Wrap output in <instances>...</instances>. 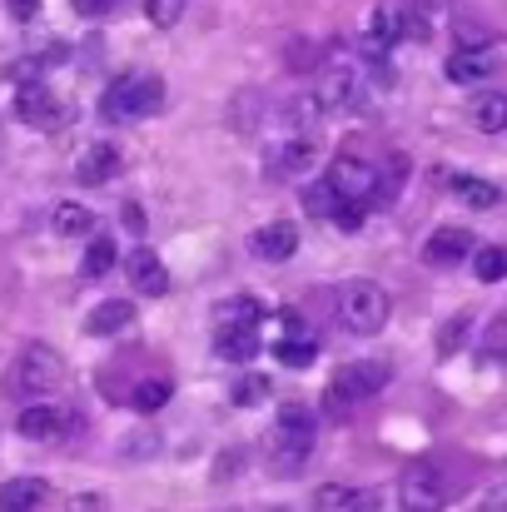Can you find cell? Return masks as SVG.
<instances>
[{
    "label": "cell",
    "instance_id": "cell-1",
    "mask_svg": "<svg viewBox=\"0 0 507 512\" xmlns=\"http://www.w3.org/2000/svg\"><path fill=\"white\" fill-rule=\"evenodd\" d=\"M165 105V80L160 75H145V70H125L110 80L105 100H100V115L105 125H130V120H145Z\"/></svg>",
    "mask_w": 507,
    "mask_h": 512
},
{
    "label": "cell",
    "instance_id": "cell-2",
    "mask_svg": "<svg viewBox=\"0 0 507 512\" xmlns=\"http://www.w3.org/2000/svg\"><path fill=\"white\" fill-rule=\"evenodd\" d=\"M334 314L348 334H378L388 324V294L373 279H348V284H338Z\"/></svg>",
    "mask_w": 507,
    "mask_h": 512
},
{
    "label": "cell",
    "instance_id": "cell-3",
    "mask_svg": "<svg viewBox=\"0 0 507 512\" xmlns=\"http://www.w3.org/2000/svg\"><path fill=\"white\" fill-rule=\"evenodd\" d=\"M383 388H388V368H383V363H373V358L348 363V368H338L324 408H329V418H343L353 403H363V398H373V393H383Z\"/></svg>",
    "mask_w": 507,
    "mask_h": 512
},
{
    "label": "cell",
    "instance_id": "cell-4",
    "mask_svg": "<svg viewBox=\"0 0 507 512\" xmlns=\"http://www.w3.org/2000/svg\"><path fill=\"white\" fill-rule=\"evenodd\" d=\"M15 388H20L25 398H45V393L65 388V358H60V348L30 343V348L20 353V363H15Z\"/></svg>",
    "mask_w": 507,
    "mask_h": 512
},
{
    "label": "cell",
    "instance_id": "cell-5",
    "mask_svg": "<svg viewBox=\"0 0 507 512\" xmlns=\"http://www.w3.org/2000/svg\"><path fill=\"white\" fill-rule=\"evenodd\" d=\"M398 508L403 512H443L448 508V478L438 463H408L398 478Z\"/></svg>",
    "mask_w": 507,
    "mask_h": 512
},
{
    "label": "cell",
    "instance_id": "cell-6",
    "mask_svg": "<svg viewBox=\"0 0 507 512\" xmlns=\"http://www.w3.org/2000/svg\"><path fill=\"white\" fill-rule=\"evenodd\" d=\"M15 428H20V438H30V443H65L75 428H80V418L70 413V408H60V403H30V408H20V418H15Z\"/></svg>",
    "mask_w": 507,
    "mask_h": 512
},
{
    "label": "cell",
    "instance_id": "cell-7",
    "mask_svg": "<svg viewBox=\"0 0 507 512\" xmlns=\"http://www.w3.org/2000/svg\"><path fill=\"white\" fill-rule=\"evenodd\" d=\"M314 155H319V135L314 130H279V140L269 145V170L274 174L309 170Z\"/></svg>",
    "mask_w": 507,
    "mask_h": 512
},
{
    "label": "cell",
    "instance_id": "cell-8",
    "mask_svg": "<svg viewBox=\"0 0 507 512\" xmlns=\"http://www.w3.org/2000/svg\"><path fill=\"white\" fill-rule=\"evenodd\" d=\"M314 100H319V110H353V105L363 100L358 70H353V65H329V70L319 75V85H314Z\"/></svg>",
    "mask_w": 507,
    "mask_h": 512
},
{
    "label": "cell",
    "instance_id": "cell-9",
    "mask_svg": "<svg viewBox=\"0 0 507 512\" xmlns=\"http://www.w3.org/2000/svg\"><path fill=\"white\" fill-rule=\"evenodd\" d=\"M443 70H448L453 85H483V80H493V70H498V50H493V45H458Z\"/></svg>",
    "mask_w": 507,
    "mask_h": 512
},
{
    "label": "cell",
    "instance_id": "cell-10",
    "mask_svg": "<svg viewBox=\"0 0 507 512\" xmlns=\"http://www.w3.org/2000/svg\"><path fill=\"white\" fill-rule=\"evenodd\" d=\"M329 184H334L343 199H373V189H378V170L368 165V160H358V155H338L334 160V170L324 174Z\"/></svg>",
    "mask_w": 507,
    "mask_h": 512
},
{
    "label": "cell",
    "instance_id": "cell-11",
    "mask_svg": "<svg viewBox=\"0 0 507 512\" xmlns=\"http://www.w3.org/2000/svg\"><path fill=\"white\" fill-rule=\"evenodd\" d=\"M249 249H254V259H259V264H289V259H294V249H299V229H294L289 219H274V224L254 229Z\"/></svg>",
    "mask_w": 507,
    "mask_h": 512
},
{
    "label": "cell",
    "instance_id": "cell-12",
    "mask_svg": "<svg viewBox=\"0 0 507 512\" xmlns=\"http://www.w3.org/2000/svg\"><path fill=\"white\" fill-rule=\"evenodd\" d=\"M468 254H473V234L458 229V224L433 229L428 244H423V264H433V269H453V264H463Z\"/></svg>",
    "mask_w": 507,
    "mask_h": 512
},
{
    "label": "cell",
    "instance_id": "cell-13",
    "mask_svg": "<svg viewBox=\"0 0 507 512\" xmlns=\"http://www.w3.org/2000/svg\"><path fill=\"white\" fill-rule=\"evenodd\" d=\"M15 115H20L25 125H35V130H50V125H60V120H65V110L55 105V95H50L45 85H35V80L15 95Z\"/></svg>",
    "mask_w": 507,
    "mask_h": 512
},
{
    "label": "cell",
    "instance_id": "cell-14",
    "mask_svg": "<svg viewBox=\"0 0 507 512\" xmlns=\"http://www.w3.org/2000/svg\"><path fill=\"white\" fill-rule=\"evenodd\" d=\"M125 269H130V284H135L145 299L169 294V269L160 264V254H155V249H135V254L125 259Z\"/></svg>",
    "mask_w": 507,
    "mask_h": 512
},
{
    "label": "cell",
    "instance_id": "cell-15",
    "mask_svg": "<svg viewBox=\"0 0 507 512\" xmlns=\"http://www.w3.org/2000/svg\"><path fill=\"white\" fill-rule=\"evenodd\" d=\"M125 329H135V304H130V299H105V304H95L90 319H85V334H95V339H115V334H125Z\"/></svg>",
    "mask_w": 507,
    "mask_h": 512
},
{
    "label": "cell",
    "instance_id": "cell-16",
    "mask_svg": "<svg viewBox=\"0 0 507 512\" xmlns=\"http://www.w3.org/2000/svg\"><path fill=\"white\" fill-rule=\"evenodd\" d=\"M309 453H314V433H279L274 428V453H269L274 473H299L309 463Z\"/></svg>",
    "mask_w": 507,
    "mask_h": 512
},
{
    "label": "cell",
    "instance_id": "cell-17",
    "mask_svg": "<svg viewBox=\"0 0 507 512\" xmlns=\"http://www.w3.org/2000/svg\"><path fill=\"white\" fill-rule=\"evenodd\" d=\"M75 174H80V184H110V179L120 174V150H115V145H90V150L80 155Z\"/></svg>",
    "mask_w": 507,
    "mask_h": 512
},
{
    "label": "cell",
    "instance_id": "cell-18",
    "mask_svg": "<svg viewBox=\"0 0 507 512\" xmlns=\"http://www.w3.org/2000/svg\"><path fill=\"white\" fill-rule=\"evenodd\" d=\"M259 319H264V309H259V299H249V294L214 304V329H259Z\"/></svg>",
    "mask_w": 507,
    "mask_h": 512
},
{
    "label": "cell",
    "instance_id": "cell-19",
    "mask_svg": "<svg viewBox=\"0 0 507 512\" xmlns=\"http://www.w3.org/2000/svg\"><path fill=\"white\" fill-rule=\"evenodd\" d=\"M45 503V483L40 478H10L0 483V512H35Z\"/></svg>",
    "mask_w": 507,
    "mask_h": 512
},
{
    "label": "cell",
    "instance_id": "cell-20",
    "mask_svg": "<svg viewBox=\"0 0 507 512\" xmlns=\"http://www.w3.org/2000/svg\"><path fill=\"white\" fill-rule=\"evenodd\" d=\"M274 358L284 363V368H309L314 358H319V339L304 329V334H284V339H274Z\"/></svg>",
    "mask_w": 507,
    "mask_h": 512
},
{
    "label": "cell",
    "instance_id": "cell-21",
    "mask_svg": "<svg viewBox=\"0 0 507 512\" xmlns=\"http://www.w3.org/2000/svg\"><path fill=\"white\" fill-rule=\"evenodd\" d=\"M50 229H55L60 239H80V234H90V229H95V214H90L85 204L65 199V204H55V214H50Z\"/></svg>",
    "mask_w": 507,
    "mask_h": 512
},
{
    "label": "cell",
    "instance_id": "cell-22",
    "mask_svg": "<svg viewBox=\"0 0 507 512\" xmlns=\"http://www.w3.org/2000/svg\"><path fill=\"white\" fill-rule=\"evenodd\" d=\"M169 398H174V383L169 378H140L135 393H130V408L145 413V418H155L160 408H169Z\"/></svg>",
    "mask_w": 507,
    "mask_h": 512
},
{
    "label": "cell",
    "instance_id": "cell-23",
    "mask_svg": "<svg viewBox=\"0 0 507 512\" xmlns=\"http://www.w3.org/2000/svg\"><path fill=\"white\" fill-rule=\"evenodd\" d=\"M473 125H478L483 135L507 130V95L503 90H483V95L473 100Z\"/></svg>",
    "mask_w": 507,
    "mask_h": 512
},
{
    "label": "cell",
    "instance_id": "cell-24",
    "mask_svg": "<svg viewBox=\"0 0 507 512\" xmlns=\"http://www.w3.org/2000/svg\"><path fill=\"white\" fill-rule=\"evenodd\" d=\"M314 508L319 512H368V498H363L358 488H348V483H324V488L314 493Z\"/></svg>",
    "mask_w": 507,
    "mask_h": 512
},
{
    "label": "cell",
    "instance_id": "cell-25",
    "mask_svg": "<svg viewBox=\"0 0 507 512\" xmlns=\"http://www.w3.org/2000/svg\"><path fill=\"white\" fill-rule=\"evenodd\" d=\"M214 348H219V358H229V363H249V358L259 353V334H254V329H219Z\"/></svg>",
    "mask_w": 507,
    "mask_h": 512
},
{
    "label": "cell",
    "instance_id": "cell-26",
    "mask_svg": "<svg viewBox=\"0 0 507 512\" xmlns=\"http://www.w3.org/2000/svg\"><path fill=\"white\" fill-rule=\"evenodd\" d=\"M453 194H463L473 209H498V199H503V189H498V184H488V179H468V174H458V179H453Z\"/></svg>",
    "mask_w": 507,
    "mask_h": 512
},
{
    "label": "cell",
    "instance_id": "cell-27",
    "mask_svg": "<svg viewBox=\"0 0 507 512\" xmlns=\"http://www.w3.org/2000/svg\"><path fill=\"white\" fill-rule=\"evenodd\" d=\"M473 274H478L483 284H498V279H507V249H503V244L473 249Z\"/></svg>",
    "mask_w": 507,
    "mask_h": 512
},
{
    "label": "cell",
    "instance_id": "cell-28",
    "mask_svg": "<svg viewBox=\"0 0 507 512\" xmlns=\"http://www.w3.org/2000/svg\"><path fill=\"white\" fill-rule=\"evenodd\" d=\"M338 199H343V194H338L329 179H314V184L304 189V209H309L314 219H329V214L338 209Z\"/></svg>",
    "mask_w": 507,
    "mask_h": 512
},
{
    "label": "cell",
    "instance_id": "cell-29",
    "mask_svg": "<svg viewBox=\"0 0 507 512\" xmlns=\"http://www.w3.org/2000/svg\"><path fill=\"white\" fill-rule=\"evenodd\" d=\"M115 254H120V249H115V239H90V249H85V264H80V269H85V279H100V274H110V269H115Z\"/></svg>",
    "mask_w": 507,
    "mask_h": 512
},
{
    "label": "cell",
    "instance_id": "cell-30",
    "mask_svg": "<svg viewBox=\"0 0 507 512\" xmlns=\"http://www.w3.org/2000/svg\"><path fill=\"white\" fill-rule=\"evenodd\" d=\"M269 398V378L264 373H244L234 388H229V403L234 408H254V403H264Z\"/></svg>",
    "mask_w": 507,
    "mask_h": 512
},
{
    "label": "cell",
    "instance_id": "cell-31",
    "mask_svg": "<svg viewBox=\"0 0 507 512\" xmlns=\"http://www.w3.org/2000/svg\"><path fill=\"white\" fill-rule=\"evenodd\" d=\"M314 423H319V418H314L309 403H284L274 428H279V433H314Z\"/></svg>",
    "mask_w": 507,
    "mask_h": 512
},
{
    "label": "cell",
    "instance_id": "cell-32",
    "mask_svg": "<svg viewBox=\"0 0 507 512\" xmlns=\"http://www.w3.org/2000/svg\"><path fill=\"white\" fill-rule=\"evenodd\" d=\"M145 20L155 30H174L184 20V0H145Z\"/></svg>",
    "mask_w": 507,
    "mask_h": 512
},
{
    "label": "cell",
    "instance_id": "cell-33",
    "mask_svg": "<svg viewBox=\"0 0 507 512\" xmlns=\"http://www.w3.org/2000/svg\"><path fill=\"white\" fill-rule=\"evenodd\" d=\"M483 363H507V314L493 319V329L483 334Z\"/></svg>",
    "mask_w": 507,
    "mask_h": 512
},
{
    "label": "cell",
    "instance_id": "cell-34",
    "mask_svg": "<svg viewBox=\"0 0 507 512\" xmlns=\"http://www.w3.org/2000/svg\"><path fill=\"white\" fill-rule=\"evenodd\" d=\"M468 324H473L468 314H458V319H448V324H443V334H438V353H458V348L468 343Z\"/></svg>",
    "mask_w": 507,
    "mask_h": 512
},
{
    "label": "cell",
    "instance_id": "cell-35",
    "mask_svg": "<svg viewBox=\"0 0 507 512\" xmlns=\"http://www.w3.org/2000/svg\"><path fill=\"white\" fill-rule=\"evenodd\" d=\"M329 224H338L343 234H353V229H363V199H338V209L329 214Z\"/></svg>",
    "mask_w": 507,
    "mask_h": 512
},
{
    "label": "cell",
    "instance_id": "cell-36",
    "mask_svg": "<svg viewBox=\"0 0 507 512\" xmlns=\"http://www.w3.org/2000/svg\"><path fill=\"white\" fill-rule=\"evenodd\" d=\"M5 5H10L15 20H35V10H40V0H5Z\"/></svg>",
    "mask_w": 507,
    "mask_h": 512
},
{
    "label": "cell",
    "instance_id": "cell-37",
    "mask_svg": "<svg viewBox=\"0 0 507 512\" xmlns=\"http://www.w3.org/2000/svg\"><path fill=\"white\" fill-rule=\"evenodd\" d=\"M75 10L80 15H105V10H115V0H75Z\"/></svg>",
    "mask_w": 507,
    "mask_h": 512
},
{
    "label": "cell",
    "instance_id": "cell-38",
    "mask_svg": "<svg viewBox=\"0 0 507 512\" xmlns=\"http://www.w3.org/2000/svg\"><path fill=\"white\" fill-rule=\"evenodd\" d=\"M125 224H130V229H145V214H140V204H125Z\"/></svg>",
    "mask_w": 507,
    "mask_h": 512
},
{
    "label": "cell",
    "instance_id": "cell-39",
    "mask_svg": "<svg viewBox=\"0 0 507 512\" xmlns=\"http://www.w3.org/2000/svg\"><path fill=\"white\" fill-rule=\"evenodd\" d=\"M70 512H100V498H75Z\"/></svg>",
    "mask_w": 507,
    "mask_h": 512
},
{
    "label": "cell",
    "instance_id": "cell-40",
    "mask_svg": "<svg viewBox=\"0 0 507 512\" xmlns=\"http://www.w3.org/2000/svg\"><path fill=\"white\" fill-rule=\"evenodd\" d=\"M413 10H443V5H453V0H408Z\"/></svg>",
    "mask_w": 507,
    "mask_h": 512
}]
</instances>
